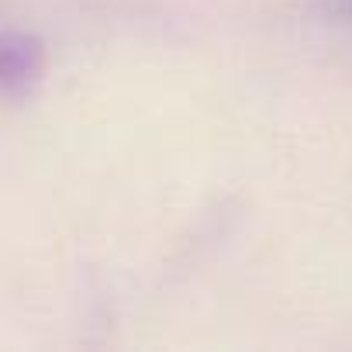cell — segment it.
Wrapping results in <instances>:
<instances>
[{
	"label": "cell",
	"mask_w": 352,
	"mask_h": 352,
	"mask_svg": "<svg viewBox=\"0 0 352 352\" xmlns=\"http://www.w3.org/2000/svg\"><path fill=\"white\" fill-rule=\"evenodd\" d=\"M45 42L28 32H0V97H25L45 73Z\"/></svg>",
	"instance_id": "cell-1"
},
{
	"label": "cell",
	"mask_w": 352,
	"mask_h": 352,
	"mask_svg": "<svg viewBox=\"0 0 352 352\" xmlns=\"http://www.w3.org/2000/svg\"><path fill=\"white\" fill-rule=\"evenodd\" d=\"M338 11H342V14H349V18H352V0H338Z\"/></svg>",
	"instance_id": "cell-2"
}]
</instances>
